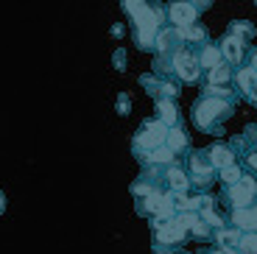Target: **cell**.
Segmentation results:
<instances>
[{"label": "cell", "instance_id": "cell-13", "mask_svg": "<svg viewBox=\"0 0 257 254\" xmlns=\"http://www.w3.org/2000/svg\"><path fill=\"white\" fill-rule=\"evenodd\" d=\"M235 87H238V95H243L249 103H257V73L251 67H238L235 73Z\"/></svg>", "mask_w": 257, "mask_h": 254}, {"label": "cell", "instance_id": "cell-23", "mask_svg": "<svg viewBox=\"0 0 257 254\" xmlns=\"http://www.w3.org/2000/svg\"><path fill=\"white\" fill-rule=\"evenodd\" d=\"M254 34H257V28L251 26L249 20H232L229 23V37H238L243 42H249V39H254Z\"/></svg>", "mask_w": 257, "mask_h": 254}, {"label": "cell", "instance_id": "cell-11", "mask_svg": "<svg viewBox=\"0 0 257 254\" xmlns=\"http://www.w3.org/2000/svg\"><path fill=\"white\" fill-rule=\"evenodd\" d=\"M218 48H221V56H224V62L229 64V67H243L246 64V42L238 37H229V34H224V37L218 39Z\"/></svg>", "mask_w": 257, "mask_h": 254}, {"label": "cell", "instance_id": "cell-22", "mask_svg": "<svg viewBox=\"0 0 257 254\" xmlns=\"http://www.w3.org/2000/svg\"><path fill=\"white\" fill-rule=\"evenodd\" d=\"M238 240H240V232L235 226H224V229H218L215 232V246H221V248H238Z\"/></svg>", "mask_w": 257, "mask_h": 254}, {"label": "cell", "instance_id": "cell-3", "mask_svg": "<svg viewBox=\"0 0 257 254\" xmlns=\"http://www.w3.org/2000/svg\"><path fill=\"white\" fill-rule=\"evenodd\" d=\"M185 171H187V176H190V190H196V196H199V193H210L212 184H215V179H218V171H215V165H212L207 148L187 154Z\"/></svg>", "mask_w": 257, "mask_h": 254}, {"label": "cell", "instance_id": "cell-28", "mask_svg": "<svg viewBox=\"0 0 257 254\" xmlns=\"http://www.w3.org/2000/svg\"><path fill=\"white\" fill-rule=\"evenodd\" d=\"M112 64H115V70H126V48H117L115 56H112Z\"/></svg>", "mask_w": 257, "mask_h": 254}, {"label": "cell", "instance_id": "cell-9", "mask_svg": "<svg viewBox=\"0 0 257 254\" xmlns=\"http://www.w3.org/2000/svg\"><path fill=\"white\" fill-rule=\"evenodd\" d=\"M185 240H187V226L179 218H174V221H168V223L154 229V248L157 251H171V248L182 246Z\"/></svg>", "mask_w": 257, "mask_h": 254}, {"label": "cell", "instance_id": "cell-29", "mask_svg": "<svg viewBox=\"0 0 257 254\" xmlns=\"http://www.w3.org/2000/svg\"><path fill=\"white\" fill-rule=\"evenodd\" d=\"M246 67H251V70L257 73V48H251V51L246 53Z\"/></svg>", "mask_w": 257, "mask_h": 254}, {"label": "cell", "instance_id": "cell-18", "mask_svg": "<svg viewBox=\"0 0 257 254\" xmlns=\"http://www.w3.org/2000/svg\"><path fill=\"white\" fill-rule=\"evenodd\" d=\"M165 148L171 154H174L176 159L182 157V154H190V137H187V132L182 126L176 129H168V137H165Z\"/></svg>", "mask_w": 257, "mask_h": 254}, {"label": "cell", "instance_id": "cell-2", "mask_svg": "<svg viewBox=\"0 0 257 254\" xmlns=\"http://www.w3.org/2000/svg\"><path fill=\"white\" fill-rule=\"evenodd\" d=\"M235 114V101H224V98L212 95H199L190 106V123L204 134H218L221 126Z\"/></svg>", "mask_w": 257, "mask_h": 254}, {"label": "cell", "instance_id": "cell-6", "mask_svg": "<svg viewBox=\"0 0 257 254\" xmlns=\"http://www.w3.org/2000/svg\"><path fill=\"white\" fill-rule=\"evenodd\" d=\"M171 70H174V76L179 78L182 84H199L201 81L199 56H196V51L187 48V45H182L179 51L171 56Z\"/></svg>", "mask_w": 257, "mask_h": 254}, {"label": "cell", "instance_id": "cell-26", "mask_svg": "<svg viewBox=\"0 0 257 254\" xmlns=\"http://www.w3.org/2000/svg\"><path fill=\"white\" fill-rule=\"evenodd\" d=\"M115 109H117V114H120V117H126V114L132 112V98H128V92H117Z\"/></svg>", "mask_w": 257, "mask_h": 254}, {"label": "cell", "instance_id": "cell-24", "mask_svg": "<svg viewBox=\"0 0 257 254\" xmlns=\"http://www.w3.org/2000/svg\"><path fill=\"white\" fill-rule=\"evenodd\" d=\"M238 254H257V232H240L238 240Z\"/></svg>", "mask_w": 257, "mask_h": 254}, {"label": "cell", "instance_id": "cell-4", "mask_svg": "<svg viewBox=\"0 0 257 254\" xmlns=\"http://www.w3.org/2000/svg\"><path fill=\"white\" fill-rule=\"evenodd\" d=\"M221 198L226 201L229 210H243V207H254L257 204V176L243 173L235 184L221 187Z\"/></svg>", "mask_w": 257, "mask_h": 254}, {"label": "cell", "instance_id": "cell-30", "mask_svg": "<svg viewBox=\"0 0 257 254\" xmlns=\"http://www.w3.org/2000/svg\"><path fill=\"white\" fill-rule=\"evenodd\" d=\"M6 212V196H3V190H0V215Z\"/></svg>", "mask_w": 257, "mask_h": 254}, {"label": "cell", "instance_id": "cell-10", "mask_svg": "<svg viewBox=\"0 0 257 254\" xmlns=\"http://www.w3.org/2000/svg\"><path fill=\"white\" fill-rule=\"evenodd\" d=\"M179 48H182V39H179V34H176L174 26H165L160 34H157V39H154L157 62H171V56H174Z\"/></svg>", "mask_w": 257, "mask_h": 254}, {"label": "cell", "instance_id": "cell-25", "mask_svg": "<svg viewBox=\"0 0 257 254\" xmlns=\"http://www.w3.org/2000/svg\"><path fill=\"white\" fill-rule=\"evenodd\" d=\"M240 176H243V168H240V165H232V168H224V171H218L221 187H226V184H235Z\"/></svg>", "mask_w": 257, "mask_h": 254}, {"label": "cell", "instance_id": "cell-16", "mask_svg": "<svg viewBox=\"0 0 257 254\" xmlns=\"http://www.w3.org/2000/svg\"><path fill=\"white\" fill-rule=\"evenodd\" d=\"M176 34H179V39H182V45H196V48H204L207 42H210V31H207L201 23H193V26H182V28H176Z\"/></svg>", "mask_w": 257, "mask_h": 254}, {"label": "cell", "instance_id": "cell-20", "mask_svg": "<svg viewBox=\"0 0 257 254\" xmlns=\"http://www.w3.org/2000/svg\"><path fill=\"white\" fill-rule=\"evenodd\" d=\"M157 120L165 129L182 126V112H179V106H176V101H157Z\"/></svg>", "mask_w": 257, "mask_h": 254}, {"label": "cell", "instance_id": "cell-31", "mask_svg": "<svg viewBox=\"0 0 257 254\" xmlns=\"http://www.w3.org/2000/svg\"><path fill=\"white\" fill-rule=\"evenodd\" d=\"M157 254H185V251H176V248H171V251H157Z\"/></svg>", "mask_w": 257, "mask_h": 254}, {"label": "cell", "instance_id": "cell-21", "mask_svg": "<svg viewBox=\"0 0 257 254\" xmlns=\"http://www.w3.org/2000/svg\"><path fill=\"white\" fill-rule=\"evenodd\" d=\"M199 67L201 70H212V67H218V64H226L224 56H221V48L218 42H207L204 48H199Z\"/></svg>", "mask_w": 257, "mask_h": 254}, {"label": "cell", "instance_id": "cell-19", "mask_svg": "<svg viewBox=\"0 0 257 254\" xmlns=\"http://www.w3.org/2000/svg\"><path fill=\"white\" fill-rule=\"evenodd\" d=\"M229 81H235V73H232L229 64H218L201 76V87H229Z\"/></svg>", "mask_w": 257, "mask_h": 254}, {"label": "cell", "instance_id": "cell-14", "mask_svg": "<svg viewBox=\"0 0 257 254\" xmlns=\"http://www.w3.org/2000/svg\"><path fill=\"white\" fill-rule=\"evenodd\" d=\"M226 221L238 232H257V204L254 207H243V210H229Z\"/></svg>", "mask_w": 257, "mask_h": 254}, {"label": "cell", "instance_id": "cell-15", "mask_svg": "<svg viewBox=\"0 0 257 254\" xmlns=\"http://www.w3.org/2000/svg\"><path fill=\"white\" fill-rule=\"evenodd\" d=\"M207 154H210L215 171H224V168L238 165V157H235V151L229 148V143H212V146L207 148Z\"/></svg>", "mask_w": 257, "mask_h": 254}, {"label": "cell", "instance_id": "cell-1", "mask_svg": "<svg viewBox=\"0 0 257 254\" xmlns=\"http://www.w3.org/2000/svg\"><path fill=\"white\" fill-rule=\"evenodd\" d=\"M120 9L132 20V42L140 51H154L157 34L165 28L168 12L162 3H143V0H123Z\"/></svg>", "mask_w": 257, "mask_h": 254}, {"label": "cell", "instance_id": "cell-7", "mask_svg": "<svg viewBox=\"0 0 257 254\" xmlns=\"http://www.w3.org/2000/svg\"><path fill=\"white\" fill-rule=\"evenodd\" d=\"M140 87L154 98V103L157 101H176L182 95V87L176 78H162V76H154V73H143Z\"/></svg>", "mask_w": 257, "mask_h": 254}, {"label": "cell", "instance_id": "cell-12", "mask_svg": "<svg viewBox=\"0 0 257 254\" xmlns=\"http://www.w3.org/2000/svg\"><path fill=\"white\" fill-rule=\"evenodd\" d=\"M162 184H165L171 193H187L190 190V176H187L185 165L174 162V165L162 168Z\"/></svg>", "mask_w": 257, "mask_h": 254}, {"label": "cell", "instance_id": "cell-27", "mask_svg": "<svg viewBox=\"0 0 257 254\" xmlns=\"http://www.w3.org/2000/svg\"><path fill=\"white\" fill-rule=\"evenodd\" d=\"M243 162H246V168L251 171V176H257V148H251V151L243 154Z\"/></svg>", "mask_w": 257, "mask_h": 254}, {"label": "cell", "instance_id": "cell-17", "mask_svg": "<svg viewBox=\"0 0 257 254\" xmlns=\"http://www.w3.org/2000/svg\"><path fill=\"white\" fill-rule=\"evenodd\" d=\"M137 159H140L143 171H146V168H157V171H162V168H168V165H174V162H179V159H176L174 154L168 151L165 146H162V148H154V151H148V154H143V157H137Z\"/></svg>", "mask_w": 257, "mask_h": 254}, {"label": "cell", "instance_id": "cell-5", "mask_svg": "<svg viewBox=\"0 0 257 254\" xmlns=\"http://www.w3.org/2000/svg\"><path fill=\"white\" fill-rule=\"evenodd\" d=\"M165 137H168V129L162 126L157 117H148V120H143L140 129H137L135 140H132V151H135V157H143V154L165 146Z\"/></svg>", "mask_w": 257, "mask_h": 254}, {"label": "cell", "instance_id": "cell-8", "mask_svg": "<svg viewBox=\"0 0 257 254\" xmlns=\"http://www.w3.org/2000/svg\"><path fill=\"white\" fill-rule=\"evenodd\" d=\"M210 9V0H201V3H190V0H176L171 6H165L168 12V20L174 23V28H182V26H193L199 23V14Z\"/></svg>", "mask_w": 257, "mask_h": 254}]
</instances>
